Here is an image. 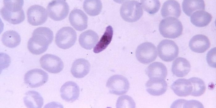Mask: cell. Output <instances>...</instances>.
Masks as SVG:
<instances>
[{
  "mask_svg": "<svg viewBox=\"0 0 216 108\" xmlns=\"http://www.w3.org/2000/svg\"><path fill=\"white\" fill-rule=\"evenodd\" d=\"M77 38V33L75 30L71 27H62L57 32L55 41L59 48L66 49L74 45Z\"/></svg>",
  "mask_w": 216,
  "mask_h": 108,
  "instance_id": "5b68a950",
  "label": "cell"
},
{
  "mask_svg": "<svg viewBox=\"0 0 216 108\" xmlns=\"http://www.w3.org/2000/svg\"><path fill=\"white\" fill-rule=\"evenodd\" d=\"M90 65L87 60L84 58L76 60L73 63L71 72L73 76L78 78H82L89 73Z\"/></svg>",
  "mask_w": 216,
  "mask_h": 108,
  "instance_id": "ac0fdd59",
  "label": "cell"
},
{
  "mask_svg": "<svg viewBox=\"0 0 216 108\" xmlns=\"http://www.w3.org/2000/svg\"><path fill=\"white\" fill-rule=\"evenodd\" d=\"M141 4L144 10L150 14H154L159 10L160 3L158 0H142Z\"/></svg>",
  "mask_w": 216,
  "mask_h": 108,
  "instance_id": "f546056e",
  "label": "cell"
},
{
  "mask_svg": "<svg viewBox=\"0 0 216 108\" xmlns=\"http://www.w3.org/2000/svg\"><path fill=\"white\" fill-rule=\"evenodd\" d=\"M113 35V28L110 26H107L105 31L93 49L96 53H99L104 50L111 42Z\"/></svg>",
  "mask_w": 216,
  "mask_h": 108,
  "instance_id": "d4e9b609",
  "label": "cell"
},
{
  "mask_svg": "<svg viewBox=\"0 0 216 108\" xmlns=\"http://www.w3.org/2000/svg\"><path fill=\"white\" fill-rule=\"evenodd\" d=\"M28 22L33 26L43 24L48 19V14L45 8L38 5L30 6L27 12Z\"/></svg>",
  "mask_w": 216,
  "mask_h": 108,
  "instance_id": "7c38bea8",
  "label": "cell"
},
{
  "mask_svg": "<svg viewBox=\"0 0 216 108\" xmlns=\"http://www.w3.org/2000/svg\"><path fill=\"white\" fill-rule=\"evenodd\" d=\"M159 29L160 34L164 37L175 39L182 34L183 26L177 18L169 17L161 21Z\"/></svg>",
  "mask_w": 216,
  "mask_h": 108,
  "instance_id": "3957f363",
  "label": "cell"
},
{
  "mask_svg": "<svg viewBox=\"0 0 216 108\" xmlns=\"http://www.w3.org/2000/svg\"><path fill=\"white\" fill-rule=\"evenodd\" d=\"M98 39V35L95 32L89 30L80 34L79 38V42L83 48L90 50L95 46Z\"/></svg>",
  "mask_w": 216,
  "mask_h": 108,
  "instance_id": "44dd1931",
  "label": "cell"
},
{
  "mask_svg": "<svg viewBox=\"0 0 216 108\" xmlns=\"http://www.w3.org/2000/svg\"><path fill=\"white\" fill-rule=\"evenodd\" d=\"M21 37L16 31L10 30L5 31L2 35V41L6 47L14 48L19 45L20 43Z\"/></svg>",
  "mask_w": 216,
  "mask_h": 108,
  "instance_id": "4316f807",
  "label": "cell"
},
{
  "mask_svg": "<svg viewBox=\"0 0 216 108\" xmlns=\"http://www.w3.org/2000/svg\"><path fill=\"white\" fill-rule=\"evenodd\" d=\"M158 55L163 60L171 61L179 54V48L173 41L165 39L161 41L157 46Z\"/></svg>",
  "mask_w": 216,
  "mask_h": 108,
  "instance_id": "ba28073f",
  "label": "cell"
},
{
  "mask_svg": "<svg viewBox=\"0 0 216 108\" xmlns=\"http://www.w3.org/2000/svg\"><path fill=\"white\" fill-rule=\"evenodd\" d=\"M39 62L42 68L51 73H58L64 68V63L61 59L52 54L44 55L40 58Z\"/></svg>",
  "mask_w": 216,
  "mask_h": 108,
  "instance_id": "8fae6325",
  "label": "cell"
},
{
  "mask_svg": "<svg viewBox=\"0 0 216 108\" xmlns=\"http://www.w3.org/2000/svg\"><path fill=\"white\" fill-rule=\"evenodd\" d=\"M145 86L147 92L154 96L162 95L168 88L167 83L164 79H149Z\"/></svg>",
  "mask_w": 216,
  "mask_h": 108,
  "instance_id": "e0dca14e",
  "label": "cell"
},
{
  "mask_svg": "<svg viewBox=\"0 0 216 108\" xmlns=\"http://www.w3.org/2000/svg\"><path fill=\"white\" fill-rule=\"evenodd\" d=\"M206 60L209 65L211 67L215 68L216 64V48L211 49L206 55Z\"/></svg>",
  "mask_w": 216,
  "mask_h": 108,
  "instance_id": "4dcf8cb0",
  "label": "cell"
},
{
  "mask_svg": "<svg viewBox=\"0 0 216 108\" xmlns=\"http://www.w3.org/2000/svg\"><path fill=\"white\" fill-rule=\"evenodd\" d=\"M47 73L43 70L35 69L29 70L24 76L25 83L31 88H37L46 83L48 80Z\"/></svg>",
  "mask_w": 216,
  "mask_h": 108,
  "instance_id": "30bf717a",
  "label": "cell"
},
{
  "mask_svg": "<svg viewBox=\"0 0 216 108\" xmlns=\"http://www.w3.org/2000/svg\"><path fill=\"white\" fill-rule=\"evenodd\" d=\"M4 6L0 10L2 18L11 24L20 23L25 19V15L22 9L23 0H4Z\"/></svg>",
  "mask_w": 216,
  "mask_h": 108,
  "instance_id": "7a4b0ae2",
  "label": "cell"
},
{
  "mask_svg": "<svg viewBox=\"0 0 216 108\" xmlns=\"http://www.w3.org/2000/svg\"><path fill=\"white\" fill-rule=\"evenodd\" d=\"M212 19L210 14L204 10H199L193 14L190 17V21L195 26L202 27L208 25Z\"/></svg>",
  "mask_w": 216,
  "mask_h": 108,
  "instance_id": "cb8c5ba5",
  "label": "cell"
},
{
  "mask_svg": "<svg viewBox=\"0 0 216 108\" xmlns=\"http://www.w3.org/2000/svg\"><path fill=\"white\" fill-rule=\"evenodd\" d=\"M60 91L62 98L68 102H73L77 100L80 94L79 86L72 81L64 83L61 87Z\"/></svg>",
  "mask_w": 216,
  "mask_h": 108,
  "instance_id": "5bb4252c",
  "label": "cell"
},
{
  "mask_svg": "<svg viewBox=\"0 0 216 108\" xmlns=\"http://www.w3.org/2000/svg\"><path fill=\"white\" fill-rule=\"evenodd\" d=\"M205 3L203 0H184L182 3L183 12L190 16L195 11L205 10Z\"/></svg>",
  "mask_w": 216,
  "mask_h": 108,
  "instance_id": "484cf974",
  "label": "cell"
},
{
  "mask_svg": "<svg viewBox=\"0 0 216 108\" xmlns=\"http://www.w3.org/2000/svg\"><path fill=\"white\" fill-rule=\"evenodd\" d=\"M145 72L150 79H164L167 75L166 66L162 63L158 62L150 64L146 69Z\"/></svg>",
  "mask_w": 216,
  "mask_h": 108,
  "instance_id": "2e32d148",
  "label": "cell"
},
{
  "mask_svg": "<svg viewBox=\"0 0 216 108\" xmlns=\"http://www.w3.org/2000/svg\"><path fill=\"white\" fill-rule=\"evenodd\" d=\"M210 43L209 39L205 35H196L190 39L189 46L193 51L198 53L206 52L210 47Z\"/></svg>",
  "mask_w": 216,
  "mask_h": 108,
  "instance_id": "9a60e30c",
  "label": "cell"
},
{
  "mask_svg": "<svg viewBox=\"0 0 216 108\" xmlns=\"http://www.w3.org/2000/svg\"><path fill=\"white\" fill-rule=\"evenodd\" d=\"M83 8L89 15L95 16L101 11L102 4L99 0H86L84 2Z\"/></svg>",
  "mask_w": 216,
  "mask_h": 108,
  "instance_id": "83f0119b",
  "label": "cell"
},
{
  "mask_svg": "<svg viewBox=\"0 0 216 108\" xmlns=\"http://www.w3.org/2000/svg\"><path fill=\"white\" fill-rule=\"evenodd\" d=\"M181 13L179 3L175 0H167L163 4L161 14L164 18L174 17L178 18Z\"/></svg>",
  "mask_w": 216,
  "mask_h": 108,
  "instance_id": "ffe728a7",
  "label": "cell"
},
{
  "mask_svg": "<svg viewBox=\"0 0 216 108\" xmlns=\"http://www.w3.org/2000/svg\"><path fill=\"white\" fill-rule=\"evenodd\" d=\"M188 79L191 82L192 86V90L190 95L199 97L205 93L206 86L202 80L197 77H193Z\"/></svg>",
  "mask_w": 216,
  "mask_h": 108,
  "instance_id": "f1b7e54d",
  "label": "cell"
},
{
  "mask_svg": "<svg viewBox=\"0 0 216 108\" xmlns=\"http://www.w3.org/2000/svg\"><path fill=\"white\" fill-rule=\"evenodd\" d=\"M143 11L140 3L135 0L126 1L121 5L120 14L125 21L130 23L136 22L142 16Z\"/></svg>",
  "mask_w": 216,
  "mask_h": 108,
  "instance_id": "277c9868",
  "label": "cell"
},
{
  "mask_svg": "<svg viewBox=\"0 0 216 108\" xmlns=\"http://www.w3.org/2000/svg\"><path fill=\"white\" fill-rule=\"evenodd\" d=\"M191 65L189 62L185 58L178 57L173 62L172 71L173 74L178 77H183L189 72Z\"/></svg>",
  "mask_w": 216,
  "mask_h": 108,
  "instance_id": "7402d4cb",
  "label": "cell"
},
{
  "mask_svg": "<svg viewBox=\"0 0 216 108\" xmlns=\"http://www.w3.org/2000/svg\"><path fill=\"white\" fill-rule=\"evenodd\" d=\"M69 19L71 25L77 31H82L87 27L88 16L80 9H73L70 13Z\"/></svg>",
  "mask_w": 216,
  "mask_h": 108,
  "instance_id": "4fadbf2b",
  "label": "cell"
},
{
  "mask_svg": "<svg viewBox=\"0 0 216 108\" xmlns=\"http://www.w3.org/2000/svg\"><path fill=\"white\" fill-rule=\"evenodd\" d=\"M157 49L152 43L146 42L139 45L135 51L137 60L141 63L148 64L154 61L157 57Z\"/></svg>",
  "mask_w": 216,
  "mask_h": 108,
  "instance_id": "52a82bcc",
  "label": "cell"
},
{
  "mask_svg": "<svg viewBox=\"0 0 216 108\" xmlns=\"http://www.w3.org/2000/svg\"><path fill=\"white\" fill-rule=\"evenodd\" d=\"M171 88L175 93L180 97L190 95L192 90L191 82L189 79L184 78L177 80L172 84Z\"/></svg>",
  "mask_w": 216,
  "mask_h": 108,
  "instance_id": "d6986e66",
  "label": "cell"
},
{
  "mask_svg": "<svg viewBox=\"0 0 216 108\" xmlns=\"http://www.w3.org/2000/svg\"><path fill=\"white\" fill-rule=\"evenodd\" d=\"M53 39L52 31L49 28L40 27L35 29L27 43V48L32 54L40 55L45 52Z\"/></svg>",
  "mask_w": 216,
  "mask_h": 108,
  "instance_id": "6da1fadb",
  "label": "cell"
},
{
  "mask_svg": "<svg viewBox=\"0 0 216 108\" xmlns=\"http://www.w3.org/2000/svg\"><path fill=\"white\" fill-rule=\"evenodd\" d=\"M26 106L30 108H40L44 103V99L40 94L34 90L29 91L26 93L23 98Z\"/></svg>",
  "mask_w": 216,
  "mask_h": 108,
  "instance_id": "603a6c76",
  "label": "cell"
},
{
  "mask_svg": "<svg viewBox=\"0 0 216 108\" xmlns=\"http://www.w3.org/2000/svg\"><path fill=\"white\" fill-rule=\"evenodd\" d=\"M49 17L56 21L62 20L67 16L69 11V6L65 0H53L47 6Z\"/></svg>",
  "mask_w": 216,
  "mask_h": 108,
  "instance_id": "8992f818",
  "label": "cell"
},
{
  "mask_svg": "<svg viewBox=\"0 0 216 108\" xmlns=\"http://www.w3.org/2000/svg\"><path fill=\"white\" fill-rule=\"evenodd\" d=\"M106 85L110 93L118 95L126 93L130 87L128 79L121 75L110 77L108 79Z\"/></svg>",
  "mask_w": 216,
  "mask_h": 108,
  "instance_id": "9c48e42d",
  "label": "cell"
}]
</instances>
